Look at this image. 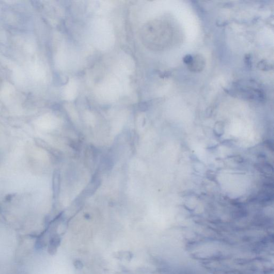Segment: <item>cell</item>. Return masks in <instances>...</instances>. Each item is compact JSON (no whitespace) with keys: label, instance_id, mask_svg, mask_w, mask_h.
<instances>
[{"label":"cell","instance_id":"8","mask_svg":"<svg viewBox=\"0 0 274 274\" xmlns=\"http://www.w3.org/2000/svg\"><path fill=\"white\" fill-rule=\"evenodd\" d=\"M234 161L237 162V163H239V164L243 162L244 161L243 158L240 156H234Z\"/></svg>","mask_w":274,"mask_h":274},{"label":"cell","instance_id":"9","mask_svg":"<svg viewBox=\"0 0 274 274\" xmlns=\"http://www.w3.org/2000/svg\"><path fill=\"white\" fill-rule=\"evenodd\" d=\"M207 177L208 180H210L211 181H215L216 179V176H215L212 173H209L207 175Z\"/></svg>","mask_w":274,"mask_h":274},{"label":"cell","instance_id":"1","mask_svg":"<svg viewBox=\"0 0 274 274\" xmlns=\"http://www.w3.org/2000/svg\"><path fill=\"white\" fill-rule=\"evenodd\" d=\"M205 61L201 55H196L193 57L192 62L189 65V69L193 72L201 71L205 67Z\"/></svg>","mask_w":274,"mask_h":274},{"label":"cell","instance_id":"4","mask_svg":"<svg viewBox=\"0 0 274 274\" xmlns=\"http://www.w3.org/2000/svg\"><path fill=\"white\" fill-rule=\"evenodd\" d=\"M257 67H258L259 69L261 70H263V71H267V70H269L271 69V66H270V64H269L267 63V61H266L265 60L261 61L258 64Z\"/></svg>","mask_w":274,"mask_h":274},{"label":"cell","instance_id":"7","mask_svg":"<svg viewBox=\"0 0 274 274\" xmlns=\"http://www.w3.org/2000/svg\"><path fill=\"white\" fill-rule=\"evenodd\" d=\"M245 62L248 68L250 69L252 67V61H251V56L250 55H246L245 57Z\"/></svg>","mask_w":274,"mask_h":274},{"label":"cell","instance_id":"3","mask_svg":"<svg viewBox=\"0 0 274 274\" xmlns=\"http://www.w3.org/2000/svg\"><path fill=\"white\" fill-rule=\"evenodd\" d=\"M224 132V125L222 122H218L215 124L214 128V132L218 137H221Z\"/></svg>","mask_w":274,"mask_h":274},{"label":"cell","instance_id":"6","mask_svg":"<svg viewBox=\"0 0 274 274\" xmlns=\"http://www.w3.org/2000/svg\"><path fill=\"white\" fill-rule=\"evenodd\" d=\"M193 59V57L192 55H187L183 58L184 63H185L186 64H187V65H190L192 62Z\"/></svg>","mask_w":274,"mask_h":274},{"label":"cell","instance_id":"5","mask_svg":"<svg viewBox=\"0 0 274 274\" xmlns=\"http://www.w3.org/2000/svg\"><path fill=\"white\" fill-rule=\"evenodd\" d=\"M73 266L77 270H81L83 267V263L79 260H75V261L73 262Z\"/></svg>","mask_w":274,"mask_h":274},{"label":"cell","instance_id":"2","mask_svg":"<svg viewBox=\"0 0 274 274\" xmlns=\"http://www.w3.org/2000/svg\"><path fill=\"white\" fill-rule=\"evenodd\" d=\"M61 243V238L58 234H54L49 240L48 246V253L50 255H54L56 253L58 246Z\"/></svg>","mask_w":274,"mask_h":274}]
</instances>
